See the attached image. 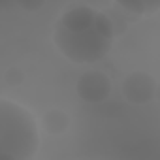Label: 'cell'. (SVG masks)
I'll return each instance as SVG.
<instances>
[{
    "mask_svg": "<svg viewBox=\"0 0 160 160\" xmlns=\"http://www.w3.org/2000/svg\"><path fill=\"white\" fill-rule=\"evenodd\" d=\"M115 30L109 17L91 6L77 4L68 8L55 25L57 49L75 64L102 60L113 45Z\"/></svg>",
    "mask_w": 160,
    "mask_h": 160,
    "instance_id": "obj_1",
    "label": "cell"
},
{
    "mask_svg": "<svg viewBox=\"0 0 160 160\" xmlns=\"http://www.w3.org/2000/svg\"><path fill=\"white\" fill-rule=\"evenodd\" d=\"M40 145L38 124L28 109L2 98L0 100V158L28 160Z\"/></svg>",
    "mask_w": 160,
    "mask_h": 160,
    "instance_id": "obj_2",
    "label": "cell"
},
{
    "mask_svg": "<svg viewBox=\"0 0 160 160\" xmlns=\"http://www.w3.org/2000/svg\"><path fill=\"white\" fill-rule=\"evenodd\" d=\"M111 89H113V85H111L109 75H106L100 70L85 72L75 81L77 96L87 104H100V102L108 100L111 94Z\"/></svg>",
    "mask_w": 160,
    "mask_h": 160,
    "instance_id": "obj_3",
    "label": "cell"
},
{
    "mask_svg": "<svg viewBox=\"0 0 160 160\" xmlns=\"http://www.w3.org/2000/svg\"><path fill=\"white\" fill-rule=\"evenodd\" d=\"M156 79L143 72V70H136L132 73H128L124 79H122V85H121V91H122V96L130 102V104H136V106H143L147 102H151L156 94Z\"/></svg>",
    "mask_w": 160,
    "mask_h": 160,
    "instance_id": "obj_4",
    "label": "cell"
},
{
    "mask_svg": "<svg viewBox=\"0 0 160 160\" xmlns=\"http://www.w3.org/2000/svg\"><path fill=\"white\" fill-rule=\"evenodd\" d=\"M70 126V117L66 111L58 109V108H51L45 111L43 115V128L47 134L51 136H58V134H64Z\"/></svg>",
    "mask_w": 160,
    "mask_h": 160,
    "instance_id": "obj_5",
    "label": "cell"
},
{
    "mask_svg": "<svg viewBox=\"0 0 160 160\" xmlns=\"http://www.w3.org/2000/svg\"><path fill=\"white\" fill-rule=\"evenodd\" d=\"M115 2L122 10L132 12L136 15H149L160 10V0H115Z\"/></svg>",
    "mask_w": 160,
    "mask_h": 160,
    "instance_id": "obj_6",
    "label": "cell"
},
{
    "mask_svg": "<svg viewBox=\"0 0 160 160\" xmlns=\"http://www.w3.org/2000/svg\"><path fill=\"white\" fill-rule=\"evenodd\" d=\"M4 81L8 85H19V83H23V72L19 68H10L6 72V75H4Z\"/></svg>",
    "mask_w": 160,
    "mask_h": 160,
    "instance_id": "obj_7",
    "label": "cell"
},
{
    "mask_svg": "<svg viewBox=\"0 0 160 160\" xmlns=\"http://www.w3.org/2000/svg\"><path fill=\"white\" fill-rule=\"evenodd\" d=\"M15 2L25 10V12H38L45 0H15Z\"/></svg>",
    "mask_w": 160,
    "mask_h": 160,
    "instance_id": "obj_8",
    "label": "cell"
},
{
    "mask_svg": "<svg viewBox=\"0 0 160 160\" xmlns=\"http://www.w3.org/2000/svg\"><path fill=\"white\" fill-rule=\"evenodd\" d=\"M154 98H156V100L160 102V83L156 85V94H154Z\"/></svg>",
    "mask_w": 160,
    "mask_h": 160,
    "instance_id": "obj_9",
    "label": "cell"
}]
</instances>
